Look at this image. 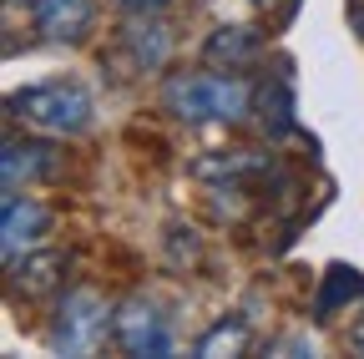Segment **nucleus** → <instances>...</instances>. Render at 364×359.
<instances>
[{"label":"nucleus","instance_id":"obj_3","mask_svg":"<svg viewBox=\"0 0 364 359\" xmlns=\"http://www.w3.org/2000/svg\"><path fill=\"white\" fill-rule=\"evenodd\" d=\"M102 334H107V309L91 299V294H71L66 309H61V334H56V344L71 349V354H86Z\"/></svg>","mask_w":364,"mask_h":359},{"label":"nucleus","instance_id":"obj_1","mask_svg":"<svg viewBox=\"0 0 364 359\" xmlns=\"http://www.w3.org/2000/svg\"><path fill=\"white\" fill-rule=\"evenodd\" d=\"M172 107L177 117L203 122V117H223L233 122L248 112V86L243 81H228V76H188V81H172Z\"/></svg>","mask_w":364,"mask_h":359},{"label":"nucleus","instance_id":"obj_2","mask_svg":"<svg viewBox=\"0 0 364 359\" xmlns=\"http://www.w3.org/2000/svg\"><path fill=\"white\" fill-rule=\"evenodd\" d=\"M21 117L51 127V132H81L91 122V102L81 86H66V81H51V86H31V92H21L11 102Z\"/></svg>","mask_w":364,"mask_h":359},{"label":"nucleus","instance_id":"obj_6","mask_svg":"<svg viewBox=\"0 0 364 359\" xmlns=\"http://www.w3.org/2000/svg\"><path fill=\"white\" fill-rule=\"evenodd\" d=\"M253 51H258V36H228V31L213 36V56H233L238 61V56H253Z\"/></svg>","mask_w":364,"mask_h":359},{"label":"nucleus","instance_id":"obj_5","mask_svg":"<svg viewBox=\"0 0 364 359\" xmlns=\"http://www.w3.org/2000/svg\"><path fill=\"white\" fill-rule=\"evenodd\" d=\"M91 21V0H41V31L46 36H81Z\"/></svg>","mask_w":364,"mask_h":359},{"label":"nucleus","instance_id":"obj_4","mask_svg":"<svg viewBox=\"0 0 364 359\" xmlns=\"http://www.w3.org/2000/svg\"><path fill=\"white\" fill-rule=\"evenodd\" d=\"M117 334H122V344H127L132 354H167V349H172L167 324L157 319L147 304H132L122 319H117Z\"/></svg>","mask_w":364,"mask_h":359}]
</instances>
